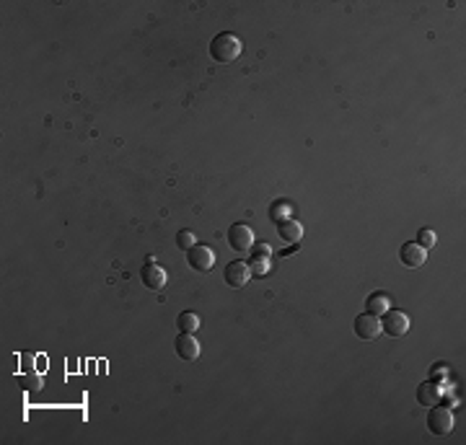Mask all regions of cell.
<instances>
[{
	"label": "cell",
	"mask_w": 466,
	"mask_h": 445,
	"mask_svg": "<svg viewBox=\"0 0 466 445\" xmlns=\"http://www.w3.org/2000/svg\"><path fill=\"white\" fill-rule=\"evenodd\" d=\"M19 386H21L23 391H29V394H34V391H39V388L45 386V378L36 373V370H26V373L19 375Z\"/></svg>",
	"instance_id": "14"
},
{
	"label": "cell",
	"mask_w": 466,
	"mask_h": 445,
	"mask_svg": "<svg viewBox=\"0 0 466 445\" xmlns=\"http://www.w3.org/2000/svg\"><path fill=\"white\" fill-rule=\"evenodd\" d=\"M186 262H189V267L197 272H210L215 267V251L205 244H195V246L186 251Z\"/></svg>",
	"instance_id": "4"
},
{
	"label": "cell",
	"mask_w": 466,
	"mask_h": 445,
	"mask_svg": "<svg viewBox=\"0 0 466 445\" xmlns=\"http://www.w3.org/2000/svg\"><path fill=\"white\" fill-rule=\"evenodd\" d=\"M417 244L422 249H432V246H435V231H432V228H419Z\"/></svg>",
	"instance_id": "19"
},
{
	"label": "cell",
	"mask_w": 466,
	"mask_h": 445,
	"mask_svg": "<svg viewBox=\"0 0 466 445\" xmlns=\"http://www.w3.org/2000/svg\"><path fill=\"white\" fill-rule=\"evenodd\" d=\"M249 270H252V275H254V277H267L269 270H272V259H269V257H256V254H252Z\"/></svg>",
	"instance_id": "16"
},
{
	"label": "cell",
	"mask_w": 466,
	"mask_h": 445,
	"mask_svg": "<svg viewBox=\"0 0 466 445\" xmlns=\"http://www.w3.org/2000/svg\"><path fill=\"white\" fill-rule=\"evenodd\" d=\"M443 396H445V388L438 383V381H425V383H419L417 388V401L422 407H435V404H441Z\"/></svg>",
	"instance_id": "11"
},
{
	"label": "cell",
	"mask_w": 466,
	"mask_h": 445,
	"mask_svg": "<svg viewBox=\"0 0 466 445\" xmlns=\"http://www.w3.org/2000/svg\"><path fill=\"white\" fill-rule=\"evenodd\" d=\"M352 329H355V334H358L360 340H365V342L378 340V334H384V331H381V318L371 316V314H360V316L355 318Z\"/></svg>",
	"instance_id": "7"
},
{
	"label": "cell",
	"mask_w": 466,
	"mask_h": 445,
	"mask_svg": "<svg viewBox=\"0 0 466 445\" xmlns=\"http://www.w3.org/2000/svg\"><path fill=\"white\" fill-rule=\"evenodd\" d=\"M252 254H256V257H269L272 249H269L267 244H254V246H252Z\"/></svg>",
	"instance_id": "20"
},
{
	"label": "cell",
	"mask_w": 466,
	"mask_h": 445,
	"mask_svg": "<svg viewBox=\"0 0 466 445\" xmlns=\"http://www.w3.org/2000/svg\"><path fill=\"white\" fill-rule=\"evenodd\" d=\"M228 246L236 251H252L254 246V231L246 222H233L228 228Z\"/></svg>",
	"instance_id": "5"
},
{
	"label": "cell",
	"mask_w": 466,
	"mask_h": 445,
	"mask_svg": "<svg viewBox=\"0 0 466 445\" xmlns=\"http://www.w3.org/2000/svg\"><path fill=\"white\" fill-rule=\"evenodd\" d=\"M176 327H179V331L195 334V331L199 329V316L197 314H192V311H182L179 318H176Z\"/></svg>",
	"instance_id": "15"
},
{
	"label": "cell",
	"mask_w": 466,
	"mask_h": 445,
	"mask_svg": "<svg viewBox=\"0 0 466 445\" xmlns=\"http://www.w3.org/2000/svg\"><path fill=\"white\" fill-rule=\"evenodd\" d=\"M223 280L228 288H244L246 282L252 280V270H249V262H231L225 272H223Z\"/></svg>",
	"instance_id": "8"
},
{
	"label": "cell",
	"mask_w": 466,
	"mask_h": 445,
	"mask_svg": "<svg viewBox=\"0 0 466 445\" xmlns=\"http://www.w3.org/2000/svg\"><path fill=\"white\" fill-rule=\"evenodd\" d=\"M241 39L238 34H233V31H221L218 36H212V42H210V58L215 60V62H233V60L241 58Z\"/></svg>",
	"instance_id": "1"
},
{
	"label": "cell",
	"mask_w": 466,
	"mask_h": 445,
	"mask_svg": "<svg viewBox=\"0 0 466 445\" xmlns=\"http://www.w3.org/2000/svg\"><path fill=\"white\" fill-rule=\"evenodd\" d=\"M389 308H391V298H389V293H384V290H376V293H371L365 298V314H371V316L381 318Z\"/></svg>",
	"instance_id": "12"
},
{
	"label": "cell",
	"mask_w": 466,
	"mask_h": 445,
	"mask_svg": "<svg viewBox=\"0 0 466 445\" xmlns=\"http://www.w3.org/2000/svg\"><path fill=\"white\" fill-rule=\"evenodd\" d=\"M140 280H143V285H145L148 290H161L163 285H166V272H163V267H158L153 259H148V262L143 264V270H140Z\"/></svg>",
	"instance_id": "10"
},
{
	"label": "cell",
	"mask_w": 466,
	"mask_h": 445,
	"mask_svg": "<svg viewBox=\"0 0 466 445\" xmlns=\"http://www.w3.org/2000/svg\"><path fill=\"white\" fill-rule=\"evenodd\" d=\"M195 244H197V238H195V233H192L189 228H184V231H179V233H176V246L182 249V251H189Z\"/></svg>",
	"instance_id": "18"
},
{
	"label": "cell",
	"mask_w": 466,
	"mask_h": 445,
	"mask_svg": "<svg viewBox=\"0 0 466 445\" xmlns=\"http://www.w3.org/2000/svg\"><path fill=\"white\" fill-rule=\"evenodd\" d=\"M278 236L285 241V244H298L303 238V225L298 220H293V218H288V220H280L278 222Z\"/></svg>",
	"instance_id": "13"
},
{
	"label": "cell",
	"mask_w": 466,
	"mask_h": 445,
	"mask_svg": "<svg viewBox=\"0 0 466 445\" xmlns=\"http://www.w3.org/2000/svg\"><path fill=\"white\" fill-rule=\"evenodd\" d=\"M291 212H293L291 202H288V199H280V202H275V205L269 207V218H272L275 222L288 220V218H291Z\"/></svg>",
	"instance_id": "17"
},
{
	"label": "cell",
	"mask_w": 466,
	"mask_h": 445,
	"mask_svg": "<svg viewBox=\"0 0 466 445\" xmlns=\"http://www.w3.org/2000/svg\"><path fill=\"white\" fill-rule=\"evenodd\" d=\"M174 347H176V355L186 360V363H192V360H197L202 347H199V342L195 334H186V331H179V337L174 340Z\"/></svg>",
	"instance_id": "9"
},
{
	"label": "cell",
	"mask_w": 466,
	"mask_h": 445,
	"mask_svg": "<svg viewBox=\"0 0 466 445\" xmlns=\"http://www.w3.org/2000/svg\"><path fill=\"white\" fill-rule=\"evenodd\" d=\"M381 331L389 334V337H394V340L404 337V334L409 331V316L404 314V311L389 308L384 316H381Z\"/></svg>",
	"instance_id": "3"
},
{
	"label": "cell",
	"mask_w": 466,
	"mask_h": 445,
	"mask_svg": "<svg viewBox=\"0 0 466 445\" xmlns=\"http://www.w3.org/2000/svg\"><path fill=\"white\" fill-rule=\"evenodd\" d=\"M445 373H448V370H445V365H435V370H432V381H438V378H443Z\"/></svg>",
	"instance_id": "21"
},
{
	"label": "cell",
	"mask_w": 466,
	"mask_h": 445,
	"mask_svg": "<svg viewBox=\"0 0 466 445\" xmlns=\"http://www.w3.org/2000/svg\"><path fill=\"white\" fill-rule=\"evenodd\" d=\"M428 430H430L432 435H438V437H443V435H448L451 430H454V411L448 409L445 404H435V407H428Z\"/></svg>",
	"instance_id": "2"
},
{
	"label": "cell",
	"mask_w": 466,
	"mask_h": 445,
	"mask_svg": "<svg viewBox=\"0 0 466 445\" xmlns=\"http://www.w3.org/2000/svg\"><path fill=\"white\" fill-rule=\"evenodd\" d=\"M399 262L409 270H417L428 262V249H422L417 241H407L399 246Z\"/></svg>",
	"instance_id": "6"
}]
</instances>
